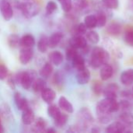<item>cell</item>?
<instances>
[{"label": "cell", "mask_w": 133, "mask_h": 133, "mask_svg": "<svg viewBox=\"0 0 133 133\" xmlns=\"http://www.w3.org/2000/svg\"><path fill=\"white\" fill-rule=\"evenodd\" d=\"M110 55L108 51L101 47H96L93 49L90 58V65L94 68L101 67L103 65L108 62Z\"/></svg>", "instance_id": "6da1fadb"}, {"label": "cell", "mask_w": 133, "mask_h": 133, "mask_svg": "<svg viewBox=\"0 0 133 133\" xmlns=\"http://www.w3.org/2000/svg\"><path fill=\"white\" fill-rule=\"evenodd\" d=\"M119 111V102L116 99H110L105 97L104 100L99 101L96 106L97 115H102L106 114H112Z\"/></svg>", "instance_id": "7a4b0ae2"}, {"label": "cell", "mask_w": 133, "mask_h": 133, "mask_svg": "<svg viewBox=\"0 0 133 133\" xmlns=\"http://www.w3.org/2000/svg\"><path fill=\"white\" fill-rule=\"evenodd\" d=\"M19 10L26 18H30L37 15L40 7L36 0H22L19 2Z\"/></svg>", "instance_id": "3957f363"}, {"label": "cell", "mask_w": 133, "mask_h": 133, "mask_svg": "<svg viewBox=\"0 0 133 133\" xmlns=\"http://www.w3.org/2000/svg\"><path fill=\"white\" fill-rule=\"evenodd\" d=\"M35 79V75L32 72H20L16 75L15 82L19 83L25 90H30Z\"/></svg>", "instance_id": "277c9868"}, {"label": "cell", "mask_w": 133, "mask_h": 133, "mask_svg": "<svg viewBox=\"0 0 133 133\" xmlns=\"http://www.w3.org/2000/svg\"><path fill=\"white\" fill-rule=\"evenodd\" d=\"M78 119H79L78 125L81 129V130H84V129L90 127V125L94 121V118L91 111L87 108H83L79 111Z\"/></svg>", "instance_id": "5b68a950"}, {"label": "cell", "mask_w": 133, "mask_h": 133, "mask_svg": "<svg viewBox=\"0 0 133 133\" xmlns=\"http://www.w3.org/2000/svg\"><path fill=\"white\" fill-rule=\"evenodd\" d=\"M132 126L125 125L121 122H115L110 124L107 129L106 132L108 133H117V132H132Z\"/></svg>", "instance_id": "8992f818"}, {"label": "cell", "mask_w": 133, "mask_h": 133, "mask_svg": "<svg viewBox=\"0 0 133 133\" xmlns=\"http://www.w3.org/2000/svg\"><path fill=\"white\" fill-rule=\"evenodd\" d=\"M0 11L5 20L9 21L13 16V8L9 2L7 0H2L0 2Z\"/></svg>", "instance_id": "52a82bcc"}, {"label": "cell", "mask_w": 133, "mask_h": 133, "mask_svg": "<svg viewBox=\"0 0 133 133\" xmlns=\"http://www.w3.org/2000/svg\"><path fill=\"white\" fill-rule=\"evenodd\" d=\"M69 44L76 49H83L87 46V41L83 35H75L70 39Z\"/></svg>", "instance_id": "ba28073f"}, {"label": "cell", "mask_w": 133, "mask_h": 133, "mask_svg": "<svg viewBox=\"0 0 133 133\" xmlns=\"http://www.w3.org/2000/svg\"><path fill=\"white\" fill-rule=\"evenodd\" d=\"M76 78V81L79 84L85 85V84L88 83V82L90 79V72L89 69L85 67L82 69L77 70Z\"/></svg>", "instance_id": "9c48e42d"}, {"label": "cell", "mask_w": 133, "mask_h": 133, "mask_svg": "<svg viewBox=\"0 0 133 133\" xmlns=\"http://www.w3.org/2000/svg\"><path fill=\"white\" fill-rule=\"evenodd\" d=\"M118 90H119L118 86L116 83H111L105 87V88L103 90V94L107 98L116 99Z\"/></svg>", "instance_id": "30bf717a"}, {"label": "cell", "mask_w": 133, "mask_h": 133, "mask_svg": "<svg viewBox=\"0 0 133 133\" xmlns=\"http://www.w3.org/2000/svg\"><path fill=\"white\" fill-rule=\"evenodd\" d=\"M33 57V51L31 50V48H22L20 51H19V62L26 65L30 62Z\"/></svg>", "instance_id": "8fae6325"}, {"label": "cell", "mask_w": 133, "mask_h": 133, "mask_svg": "<svg viewBox=\"0 0 133 133\" xmlns=\"http://www.w3.org/2000/svg\"><path fill=\"white\" fill-rule=\"evenodd\" d=\"M113 73H114V69L111 65L106 63L101 66L100 71V76L102 80L104 81L108 80L112 77Z\"/></svg>", "instance_id": "7c38bea8"}, {"label": "cell", "mask_w": 133, "mask_h": 133, "mask_svg": "<svg viewBox=\"0 0 133 133\" xmlns=\"http://www.w3.org/2000/svg\"><path fill=\"white\" fill-rule=\"evenodd\" d=\"M14 101H15V104H16V107L18 108V109L22 111L29 108L27 100L26 98H24L21 95V94L19 92H16L14 94Z\"/></svg>", "instance_id": "4fadbf2b"}, {"label": "cell", "mask_w": 133, "mask_h": 133, "mask_svg": "<svg viewBox=\"0 0 133 133\" xmlns=\"http://www.w3.org/2000/svg\"><path fill=\"white\" fill-rule=\"evenodd\" d=\"M122 25L117 21L111 22L108 25V26L106 28V30H107L108 34L111 35V36H118V35H120L121 33H122Z\"/></svg>", "instance_id": "5bb4252c"}, {"label": "cell", "mask_w": 133, "mask_h": 133, "mask_svg": "<svg viewBox=\"0 0 133 133\" xmlns=\"http://www.w3.org/2000/svg\"><path fill=\"white\" fill-rule=\"evenodd\" d=\"M41 94V97L43 101L46 102L47 104H51L56 97L55 91L51 88L45 87L44 89H43Z\"/></svg>", "instance_id": "9a60e30c"}, {"label": "cell", "mask_w": 133, "mask_h": 133, "mask_svg": "<svg viewBox=\"0 0 133 133\" xmlns=\"http://www.w3.org/2000/svg\"><path fill=\"white\" fill-rule=\"evenodd\" d=\"M121 83L125 86H131L133 84V69H129L125 70L120 77Z\"/></svg>", "instance_id": "2e32d148"}, {"label": "cell", "mask_w": 133, "mask_h": 133, "mask_svg": "<svg viewBox=\"0 0 133 133\" xmlns=\"http://www.w3.org/2000/svg\"><path fill=\"white\" fill-rule=\"evenodd\" d=\"M21 118H22V122L24 125H30L35 120L34 112L33 111V110H31L30 108H28L27 109L23 111V115H22Z\"/></svg>", "instance_id": "e0dca14e"}, {"label": "cell", "mask_w": 133, "mask_h": 133, "mask_svg": "<svg viewBox=\"0 0 133 133\" xmlns=\"http://www.w3.org/2000/svg\"><path fill=\"white\" fill-rule=\"evenodd\" d=\"M49 59L51 64L58 66L63 62L64 57L62 52H60L59 51H55L49 55Z\"/></svg>", "instance_id": "ac0fdd59"}, {"label": "cell", "mask_w": 133, "mask_h": 133, "mask_svg": "<svg viewBox=\"0 0 133 133\" xmlns=\"http://www.w3.org/2000/svg\"><path fill=\"white\" fill-rule=\"evenodd\" d=\"M58 106L62 110L65 111L67 113L71 114V113L73 112V106H72V104L69 102V101L67 98H65L63 96L59 98V100H58Z\"/></svg>", "instance_id": "d6986e66"}, {"label": "cell", "mask_w": 133, "mask_h": 133, "mask_svg": "<svg viewBox=\"0 0 133 133\" xmlns=\"http://www.w3.org/2000/svg\"><path fill=\"white\" fill-rule=\"evenodd\" d=\"M47 127V122L46 120L43 118H37L36 120H34V125L33 126L32 131L35 132H44L45 129Z\"/></svg>", "instance_id": "ffe728a7"}, {"label": "cell", "mask_w": 133, "mask_h": 133, "mask_svg": "<svg viewBox=\"0 0 133 133\" xmlns=\"http://www.w3.org/2000/svg\"><path fill=\"white\" fill-rule=\"evenodd\" d=\"M63 38V34L61 32L54 33L50 37H48V44L51 48H54L59 44Z\"/></svg>", "instance_id": "44dd1931"}, {"label": "cell", "mask_w": 133, "mask_h": 133, "mask_svg": "<svg viewBox=\"0 0 133 133\" xmlns=\"http://www.w3.org/2000/svg\"><path fill=\"white\" fill-rule=\"evenodd\" d=\"M35 44V39L31 34H25L20 38V44L22 48H32Z\"/></svg>", "instance_id": "7402d4cb"}, {"label": "cell", "mask_w": 133, "mask_h": 133, "mask_svg": "<svg viewBox=\"0 0 133 133\" xmlns=\"http://www.w3.org/2000/svg\"><path fill=\"white\" fill-rule=\"evenodd\" d=\"M118 121L125 125L132 126L133 125V115L129 111H123L118 116Z\"/></svg>", "instance_id": "603a6c76"}, {"label": "cell", "mask_w": 133, "mask_h": 133, "mask_svg": "<svg viewBox=\"0 0 133 133\" xmlns=\"http://www.w3.org/2000/svg\"><path fill=\"white\" fill-rule=\"evenodd\" d=\"M53 72V66L51 62H46L40 70V76L43 79H48L50 77Z\"/></svg>", "instance_id": "cb8c5ba5"}, {"label": "cell", "mask_w": 133, "mask_h": 133, "mask_svg": "<svg viewBox=\"0 0 133 133\" xmlns=\"http://www.w3.org/2000/svg\"><path fill=\"white\" fill-rule=\"evenodd\" d=\"M95 16L97 19V26L98 27L104 26L107 23V18H108L107 14L102 10H98Z\"/></svg>", "instance_id": "d4e9b609"}, {"label": "cell", "mask_w": 133, "mask_h": 133, "mask_svg": "<svg viewBox=\"0 0 133 133\" xmlns=\"http://www.w3.org/2000/svg\"><path fill=\"white\" fill-rule=\"evenodd\" d=\"M49 48V44H48V37L46 35H42L37 43V48L38 50L44 53L47 51L48 48Z\"/></svg>", "instance_id": "484cf974"}, {"label": "cell", "mask_w": 133, "mask_h": 133, "mask_svg": "<svg viewBox=\"0 0 133 133\" xmlns=\"http://www.w3.org/2000/svg\"><path fill=\"white\" fill-rule=\"evenodd\" d=\"M72 64L74 69H76V70H79L82 69L83 68H85V60L83 58V57L80 55H77L72 61Z\"/></svg>", "instance_id": "4316f807"}, {"label": "cell", "mask_w": 133, "mask_h": 133, "mask_svg": "<svg viewBox=\"0 0 133 133\" xmlns=\"http://www.w3.org/2000/svg\"><path fill=\"white\" fill-rule=\"evenodd\" d=\"M33 90L36 93H41L43 89L46 87V82L44 80V79H35L33 84H32Z\"/></svg>", "instance_id": "83f0119b"}, {"label": "cell", "mask_w": 133, "mask_h": 133, "mask_svg": "<svg viewBox=\"0 0 133 133\" xmlns=\"http://www.w3.org/2000/svg\"><path fill=\"white\" fill-rule=\"evenodd\" d=\"M84 23L89 29H93L97 26V19L95 15H88L84 19Z\"/></svg>", "instance_id": "f1b7e54d"}, {"label": "cell", "mask_w": 133, "mask_h": 133, "mask_svg": "<svg viewBox=\"0 0 133 133\" xmlns=\"http://www.w3.org/2000/svg\"><path fill=\"white\" fill-rule=\"evenodd\" d=\"M8 44L12 48H16L20 44V38L16 34H11L8 37Z\"/></svg>", "instance_id": "f546056e"}, {"label": "cell", "mask_w": 133, "mask_h": 133, "mask_svg": "<svg viewBox=\"0 0 133 133\" xmlns=\"http://www.w3.org/2000/svg\"><path fill=\"white\" fill-rule=\"evenodd\" d=\"M125 41L127 44L133 47V26H127L125 33Z\"/></svg>", "instance_id": "4dcf8cb0"}, {"label": "cell", "mask_w": 133, "mask_h": 133, "mask_svg": "<svg viewBox=\"0 0 133 133\" xmlns=\"http://www.w3.org/2000/svg\"><path fill=\"white\" fill-rule=\"evenodd\" d=\"M61 114V111L59 108L55 104H51L48 108V115L53 119L57 118Z\"/></svg>", "instance_id": "1f68e13d"}, {"label": "cell", "mask_w": 133, "mask_h": 133, "mask_svg": "<svg viewBox=\"0 0 133 133\" xmlns=\"http://www.w3.org/2000/svg\"><path fill=\"white\" fill-rule=\"evenodd\" d=\"M89 4L88 0H74L72 2V6L78 11L85 9Z\"/></svg>", "instance_id": "d6a6232c"}, {"label": "cell", "mask_w": 133, "mask_h": 133, "mask_svg": "<svg viewBox=\"0 0 133 133\" xmlns=\"http://www.w3.org/2000/svg\"><path fill=\"white\" fill-rule=\"evenodd\" d=\"M55 124L56 126L58 127H62L64 126L66 123H67V121H68V115L64 114V113H62L57 117L55 118Z\"/></svg>", "instance_id": "836d02e7"}, {"label": "cell", "mask_w": 133, "mask_h": 133, "mask_svg": "<svg viewBox=\"0 0 133 133\" xmlns=\"http://www.w3.org/2000/svg\"><path fill=\"white\" fill-rule=\"evenodd\" d=\"M87 39L92 44H97L100 41V36L99 34L94 30H91L87 34Z\"/></svg>", "instance_id": "e575fe53"}, {"label": "cell", "mask_w": 133, "mask_h": 133, "mask_svg": "<svg viewBox=\"0 0 133 133\" xmlns=\"http://www.w3.org/2000/svg\"><path fill=\"white\" fill-rule=\"evenodd\" d=\"M92 90L96 95H101L103 93V86L99 80H94L92 84Z\"/></svg>", "instance_id": "d590c367"}, {"label": "cell", "mask_w": 133, "mask_h": 133, "mask_svg": "<svg viewBox=\"0 0 133 133\" xmlns=\"http://www.w3.org/2000/svg\"><path fill=\"white\" fill-rule=\"evenodd\" d=\"M102 4L109 9H116L118 7V0H102Z\"/></svg>", "instance_id": "8d00e7d4"}, {"label": "cell", "mask_w": 133, "mask_h": 133, "mask_svg": "<svg viewBox=\"0 0 133 133\" xmlns=\"http://www.w3.org/2000/svg\"><path fill=\"white\" fill-rule=\"evenodd\" d=\"M78 55L77 52V49L70 46L67 50H66V53H65V56L68 61H72V59Z\"/></svg>", "instance_id": "74e56055"}, {"label": "cell", "mask_w": 133, "mask_h": 133, "mask_svg": "<svg viewBox=\"0 0 133 133\" xmlns=\"http://www.w3.org/2000/svg\"><path fill=\"white\" fill-rule=\"evenodd\" d=\"M58 1H59L64 12H68L72 9V0H58Z\"/></svg>", "instance_id": "f35d334b"}, {"label": "cell", "mask_w": 133, "mask_h": 133, "mask_svg": "<svg viewBox=\"0 0 133 133\" xmlns=\"http://www.w3.org/2000/svg\"><path fill=\"white\" fill-rule=\"evenodd\" d=\"M58 9L57 4L54 1H49L46 5V13L48 15L52 14Z\"/></svg>", "instance_id": "ab89813d"}, {"label": "cell", "mask_w": 133, "mask_h": 133, "mask_svg": "<svg viewBox=\"0 0 133 133\" xmlns=\"http://www.w3.org/2000/svg\"><path fill=\"white\" fill-rule=\"evenodd\" d=\"M87 27L85 23H81L75 27V34L76 35H83L87 33Z\"/></svg>", "instance_id": "60d3db41"}, {"label": "cell", "mask_w": 133, "mask_h": 133, "mask_svg": "<svg viewBox=\"0 0 133 133\" xmlns=\"http://www.w3.org/2000/svg\"><path fill=\"white\" fill-rule=\"evenodd\" d=\"M132 108V104L126 100H122L119 102V110L122 109L123 111H129V110Z\"/></svg>", "instance_id": "b9f144b4"}, {"label": "cell", "mask_w": 133, "mask_h": 133, "mask_svg": "<svg viewBox=\"0 0 133 133\" xmlns=\"http://www.w3.org/2000/svg\"><path fill=\"white\" fill-rule=\"evenodd\" d=\"M97 118H98L99 122H101V124H108L112 119V115L111 114L102 115L97 116Z\"/></svg>", "instance_id": "7bdbcfd3"}, {"label": "cell", "mask_w": 133, "mask_h": 133, "mask_svg": "<svg viewBox=\"0 0 133 133\" xmlns=\"http://www.w3.org/2000/svg\"><path fill=\"white\" fill-rule=\"evenodd\" d=\"M8 76V69L5 65L0 61V79H5Z\"/></svg>", "instance_id": "ee69618b"}, {"label": "cell", "mask_w": 133, "mask_h": 133, "mask_svg": "<svg viewBox=\"0 0 133 133\" xmlns=\"http://www.w3.org/2000/svg\"><path fill=\"white\" fill-rule=\"evenodd\" d=\"M64 79V76L62 72H58L55 75V82L56 84H62Z\"/></svg>", "instance_id": "f6af8a7d"}, {"label": "cell", "mask_w": 133, "mask_h": 133, "mask_svg": "<svg viewBox=\"0 0 133 133\" xmlns=\"http://www.w3.org/2000/svg\"><path fill=\"white\" fill-rule=\"evenodd\" d=\"M16 82L14 81V79L11 77H9L7 79V84L8 86L12 89V90H15L16 89Z\"/></svg>", "instance_id": "bcb514c9"}, {"label": "cell", "mask_w": 133, "mask_h": 133, "mask_svg": "<svg viewBox=\"0 0 133 133\" xmlns=\"http://www.w3.org/2000/svg\"><path fill=\"white\" fill-rule=\"evenodd\" d=\"M129 8L130 10L133 11V0H129Z\"/></svg>", "instance_id": "7dc6e473"}, {"label": "cell", "mask_w": 133, "mask_h": 133, "mask_svg": "<svg viewBox=\"0 0 133 133\" xmlns=\"http://www.w3.org/2000/svg\"><path fill=\"white\" fill-rule=\"evenodd\" d=\"M45 132H55L56 131L55 130V129H47V130H45Z\"/></svg>", "instance_id": "c3c4849f"}, {"label": "cell", "mask_w": 133, "mask_h": 133, "mask_svg": "<svg viewBox=\"0 0 133 133\" xmlns=\"http://www.w3.org/2000/svg\"><path fill=\"white\" fill-rule=\"evenodd\" d=\"M4 132V129H3V126L2 125V122H1V119H0V133L3 132Z\"/></svg>", "instance_id": "681fc988"}, {"label": "cell", "mask_w": 133, "mask_h": 133, "mask_svg": "<svg viewBox=\"0 0 133 133\" xmlns=\"http://www.w3.org/2000/svg\"><path fill=\"white\" fill-rule=\"evenodd\" d=\"M91 132H100V129H96V128H94V129L91 130Z\"/></svg>", "instance_id": "f907efd6"}, {"label": "cell", "mask_w": 133, "mask_h": 133, "mask_svg": "<svg viewBox=\"0 0 133 133\" xmlns=\"http://www.w3.org/2000/svg\"><path fill=\"white\" fill-rule=\"evenodd\" d=\"M132 95H133V88H132Z\"/></svg>", "instance_id": "816d5d0a"}, {"label": "cell", "mask_w": 133, "mask_h": 133, "mask_svg": "<svg viewBox=\"0 0 133 133\" xmlns=\"http://www.w3.org/2000/svg\"><path fill=\"white\" fill-rule=\"evenodd\" d=\"M0 2H1V1H0Z\"/></svg>", "instance_id": "f5cc1de1"}]
</instances>
